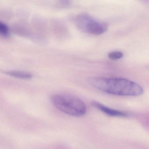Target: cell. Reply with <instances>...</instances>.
<instances>
[{"label": "cell", "mask_w": 149, "mask_h": 149, "mask_svg": "<svg viewBox=\"0 0 149 149\" xmlns=\"http://www.w3.org/2000/svg\"><path fill=\"white\" fill-rule=\"evenodd\" d=\"M88 82L95 88L113 95L140 96L144 92L142 87L139 84L123 78L93 77L89 78Z\"/></svg>", "instance_id": "1"}, {"label": "cell", "mask_w": 149, "mask_h": 149, "mask_svg": "<svg viewBox=\"0 0 149 149\" xmlns=\"http://www.w3.org/2000/svg\"><path fill=\"white\" fill-rule=\"evenodd\" d=\"M0 35L7 37L9 35L8 27L5 24L0 21Z\"/></svg>", "instance_id": "6"}, {"label": "cell", "mask_w": 149, "mask_h": 149, "mask_svg": "<svg viewBox=\"0 0 149 149\" xmlns=\"http://www.w3.org/2000/svg\"><path fill=\"white\" fill-rule=\"evenodd\" d=\"M52 104L61 112L74 117H81L86 114V106L82 100L72 95L55 94L51 97Z\"/></svg>", "instance_id": "2"}, {"label": "cell", "mask_w": 149, "mask_h": 149, "mask_svg": "<svg viewBox=\"0 0 149 149\" xmlns=\"http://www.w3.org/2000/svg\"><path fill=\"white\" fill-rule=\"evenodd\" d=\"M74 22L81 31L91 35H101L108 29L106 23L99 21L88 14L78 15L75 17Z\"/></svg>", "instance_id": "3"}, {"label": "cell", "mask_w": 149, "mask_h": 149, "mask_svg": "<svg viewBox=\"0 0 149 149\" xmlns=\"http://www.w3.org/2000/svg\"><path fill=\"white\" fill-rule=\"evenodd\" d=\"M70 4V3L69 1H59L58 3V6L60 8H65V7H68Z\"/></svg>", "instance_id": "8"}, {"label": "cell", "mask_w": 149, "mask_h": 149, "mask_svg": "<svg viewBox=\"0 0 149 149\" xmlns=\"http://www.w3.org/2000/svg\"><path fill=\"white\" fill-rule=\"evenodd\" d=\"M91 104L93 106L109 116L116 117H126L128 116L127 113L110 108L97 101H92Z\"/></svg>", "instance_id": "4"}, {"label": "cell", "mask_w": 149, "mask_h": 149, "mask_svg": "<svg viewBox=\"0 0 149 149\" xmlns=\"http://www.w3.org/2000/svg\"><path fill=\"white\" fill-rule=\"evenodd\" d=\"M6 74L15 78L23 79H29L31 78L32 76L29 73L22 71H6Z\"/></svg>", "instance_id": "5"}, {"label": "cell", "mask_w": 149, "mask_h": 149, "mask_svg": "<svg viewBox=\"0 0 149 149\" xmlns=\"http://www.w3.org/2000/svg\"><path fill=\"white\" fill-rule=\"evenodd\" d=\"M123 57L122 52L120 51H114L109 52L108 54V57L112 60H117L120 59Z\"/></svg>", "instance_id": "7"}]
</instances>
